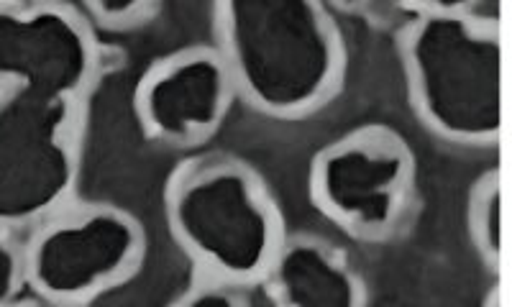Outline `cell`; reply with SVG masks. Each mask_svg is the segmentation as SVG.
Listing matches in <instances>:
<instances>
[{
	"label": "cell",
	"instance_id": "13",
	"mask_svg": "<svg viewBox=\"0 0 512 307\" xmlns=\"http://www.w3.org/2000/svg\"><path fill=\"white\" fill-rule=\"evenodd\" d=\"M418 16H464L479 11L482 0H405Z\"/></svg>",
	"mask_w": 512,
	"mask_h": 307
},
{
	"label": "cell",
	"instance_id": "7",
	"mask_svg": "<svg viewBox=\"0 0 512 307\" xmlns=\"http://www.w3.org/2000/svg\"><path fill=\"white\" fill-rule=\"evenodd\" d=\"M236 87L216 47H187L159 57L134 90L141 131L167 149H195L221 131Z\"/></svg>",
	"mask_w": 512,
	"mask_h": 307
},
{
	"label": "cell",
	"instance_id": "9",
	"mask_svg": "<svg viewBox=\"0 0 512 307\" xmlns=\"http://www.w3.org/2000/svg\"><path fill=\"white\" fill-rule=\"evenodd\" d=\"M469 238L479 261L489 272L500 274L502 269V172L500 167L489 169L474 182L469 195Z\"/></svg>",
	"mask_w": 512,
	"mask_h": 307
},
{
	"label": "cell",
	"instance_id": "3",
	"mask_svg": "<svg viewBox=\"0 0 512 307\" xmlns=\"http://www.w3.org/2000/svg\"><path fill=\"white\" fill-rule=\"evenodd\" d=\"M415 116L441 141L495 149L502 141V31L497 18L418 16L400 36Z\"/></svg>",
	"mask_w": 512,
	"mask_h": 307
},
{
	"label": "cell",
	"instance_id": "1",
	"mask_svg": "<svg viewBox=\"0 0 512 307\" xmlns=\"http://www.w3.org/2000/svg\"><path fill=\"white\" fill-rule=\"evenodd\" d=\"M98 77L88 18L62 0H0L3 231H29L75 200Z\"/></svg>",
	"mask_w": 512,
	"mask_h": 307
},
{
	"label": "cell",
	"instance_id": "12",
	"mask_svg": "<svg viewBox=\"0 0 512 307\" xmlns=\"http://www.w3.org/2000/svg\"><path fill=\"white\" fill-rule=\"evenodd\" d=\"M90 16L105 26H128L157 6L159 0H82Z\"/></svg>",
	"mask_w": 512,
	"mask_h": 307
},
{
	"label": "cell",
	"instance_id": "8",
	"mask_svg": "<svg viewBox=\"0 0 512 307\" xmlns=\"http://www.w3.org/2000/svg\"><path fill=\"white\" fill-rule=\"evenodd\" d=\"M280 307H364L367 282L344 249L315 233H285L259 282Z\"/></svg>",
	"mask_w": 512,
	"mask_h": 307
},
{
	"label": "cell",
	"instance_id": "6",
	"mask_svg": "<svg viewBox=\"0 0 512 307\" xmlns=\"http://www.w3.org/2000/svg\"><path fill=\"white\" fill-rule=\"evenodd\" d=\"M415 190V151L400 131L382 123L346 131L310 162L308 192L315 210L367 244H382L405 226Z\"/></svg>",
	"mask_w": 512,
	"mask_h": 307
},
{
	"label": "cell",
	"instance_id": "5",
	"mask_svg": "<svg viewBox=\"0 0 512 307\" xmlns=\"http://www.w3.org/2000/svg\"><path fill=\"white\" fill-rule=\"evenodd\" d=\"M26 290L59 307L90 305L136 277L146 231L113 203H67L29 228Z\"/></svg>",
	"mask_w": 512,
	"mask_h": 307
},
{
	"label": "cell",
	"instance_id": "11",
	"mask_svg": "<svg viewBox=\"0 0 512 307\" xmlns=\"http://www.w3.org/2000/svg\"><path fill=\"white\" fill-rule=\"evenodd\" d=\"M26 290L24 246L16 241V233L0 228V307L13 305Z\"/></svg>",
	"mask_w": 512,
	"mask_h": 307
},
{
	"label": "cell",
	"instance_id": "4",
	"mask_svg": "<svg viewBox=\"0 0 512 307\" xmlns=\"http://www.w3.org/2000/svg\"><path fill=\"white\" fill-rule=\"evenodd\" d=\"M164 218L198 272L254 287L287 233L262 174L228 154L192 157L169 174Z\"/></svg>",
	"mask_w": 512,
	"mask_h": 307
},
{
	"label": "cell",
	"instance_id": "2",
	"mask_svg": "<svg viewBox=\"0 0 512 307\" xmlns=\"http://www.w3.org/2000/svg\"><path fill=\"white\" fill-rule=\"evenodd\" d=\"M213 36L236 98L274 121H303L344 87L349 54L326 0H213Z\"/></svg>",
	"mask_w": 512,
	"mask_h": 307
},
{
	"label": "cell",
	"instance_id": "10",
	"mask_svg": "<svg viewBox=\"0 0 512 307\" xmlns=\"http://www.w3.org/2000/svg\"><path fill=\"white\" fill-rule=\"evenodd\" d=\"M262 297L259 287L233 279L216 277V274L198 272L185 292L177 297V305L203 307V305H221V307H246L256 305Z\"/></svg>",
	"mask_w": 512,
	"mask_h": 307
}]
</instances>
